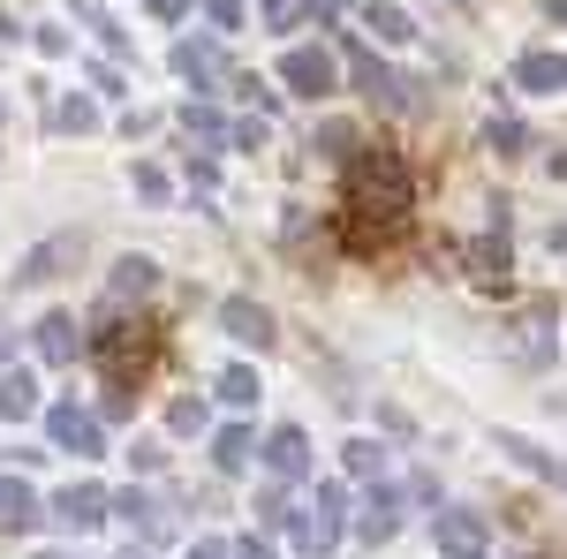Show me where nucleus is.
Here are the masks:
<instances>
[{"mask_svg":"<svg viewBox=\"0 0 567 559\" xmlns=\"http://www.w3.org/2000/svg\"><path fill=\"white\" fill-rule=\"evenodd\" d=\"M152 280H159V272H152V258H122V265H114V302L152 296Z\"/></svg>","mask_w":567,"mask_h":559,"instance_id":"15","label":"nucleus"},{"mask_svg":"<svg viewBox=\"0 0 567 559\" xmlns=\"http://www.w3.org/2000/svg\"><path fill=\"white\" fill-rule=\"evenodd\" d=\"M371 31H379L386 45H409V31H416V23H409L401 8H371Z\"/></svg>","mask_w":567,"mask_h":559,"instance_id":"22","label":"nucleus"},{"mask_svg":"<svg viewBox=\"0 0 567 559\" xmlns=\"http://www.w3.org/2000/svg\"><path fill=\"white\" fill-rule=\"evenodd\" d=\"M432 537H439V552H446V559H477L484 552V521L462 515V507H454V515H439Z\"/></svg>","mask_w":567,"mask_h":559,"instance_id":"6","label":"nucleus"},{"mask_svg":"<svg viewBox=\"0 0 567 559\" xmlns=\"http://www.w3.org/2000/svg\"><path fill=\"white\" fill-rule=\"evenodd\" d=\"M560 53H523V61H515V84L523 91H560Z\"/></svg>","mask_w":567,"mask_h":559,"instance_id":"14","label":"nucleus"},{"mask_svg":"<svg viewBox=\"0 0 567 559\" xmlns=\"http://www.w3.org/2000/svg\"><path fill=\"white\" fill-rule=\"evenodd\" d=\"M341 521H349V491H341V484H318V491H310V515H303V552L318 559L341 537Z\"/></svg>","mask_w":567,"mask_h":559,"instance_id":"3","label":"nucleus"},{"mask_svg":"<svg viewBox=\"0 0 567 559\" xmlns=\"http://www.w3.org/2000/svg\"><path fill=\"white\" fill-rule=\"evenodd\" d=\"M416 219V167L401 152H363L349 159V250L371 258L393 235H409Z\"/></svg>","mask_w":567,"mask_h":559,"instance_id":"1","label":"nucleus"},{"mask_svg":"<svg viewBox=\"0 0 567 559\" xmlns=\"http://www.w3.org/2000/svg\"><path fill=\"white\" fill-rule=\"evenodd\" d=\"M318 152H326V159H349V152H355V130H349V122H326V130H318Z\"/></svg>","mask_w":567,"mask_h":559,"instance_id":"24","label":"nucleus"},{"mask_svg":"<svg viewBox=\"0 0 567 559\" xmlns=\"http://www.w3.org/2000/svg\"><path fill=\"white\" fill-rule=\"evenodd\" d=\"M355 529H363L371 545H386L393 529H401V499H393V491H371V499H363V515H355Z\"/></svg>","mask_w":567,"mask_h":559,"instance_id":"11","label":"nucleus"},{"mask_svg":"<svg viewBox=\"0 0 567 559\" xmlns=\"http://www.w3.org/2000/svg\"><path fill=\"white\" fill-rule=\"evenodd\" d=\"M265 462H272L280 476H303V469H310V438H303V431H272Z\"/></svg>","mask_w":567,"mask_h":559,"instance_id":"13","label":"nucleus"},{"mask_svg":"<svg viewBox=\"0 0 567 559\" xmlns=\"http://www.w3.org/2000/svg\"><path fill=\"white\" fill-rule=\"evenodd\" d=\"M310 15H341V0H303Z\"/></svg>","mask_w":567,"mask_h":559,"instance_id":"32","label":"nucleus"},{"mask_svg":"<svg viewBox=\"0 0 567 559\" xmlns=\"http://www.w3.org/2000/svg\"><path fill=\"white\" fill-rule=\"evenodd\" d=\"M484 144H492V152H523V144H529V130L499 114V122H484Z\"/></svg>","mask_w":567,"mask_h":559,"instance_id":"23","label":"nucleus"},{"mask_svg":"<svg viewBox=\"0 0 567 559\" xmlns=\"http://www.w3.org/2000/svg\"><path fill=\"white\" fill-rule=\"evenodd\" d=\"M136 197L159 205V197H167V167H136Z\"/></svg>","mask_w":567,"mask_h":559,"instance_id":"29","label":"nucleus"},{"mask_svg":"<svg viewBox=\"0 0 567 559\" xmlns=\"http://www.w3.org/2000/svg\"><path fill=\"white\" fill-rule=\"evenodd\" d=\"M219 401H227V408H250V401H258V371H250V363H235V371L219 379Z\"/></svg>","mask_w":567,"mask_h":559,"instance_id":"19","label":"nucleus"},{"mask_svg":"<svg viewBox=\"0 0 567 559\" xmlns=\"http://www.w3.org/2000/svg\"><path fill=\"white\" fill-rule=\"evenodd\" d=\"M349 469L355 476H379V469H386V454H379L371 438H355V446H349Z\"/></svg>","mask_w":567,"mask_h":559,"instance_id":"27","label":"nucleus"},{"mask_svg":"<svg viewBox=\"0 0 567 559\" xmlns=\"http://www.w3.org/2000/svg\"><path fill=\"white\" fill-rule=\"evenodd\" d=\"M189 559H227V552H219V545H197V552H189Z\"/></svg>","mask_w":567,"mask_h":559,"instance_id":"34","label":"nucleus"},{"mask_svg":"<svg viewBox=\"0 0 567 559\" xmlns=\"http://www.w3.org/2000/svg\"><path fill=\"white\" fill-rule=\"evenodd\" d=\"M99 371H106V386L114 393H136L144 386V371L159 363V325L152 318H122V325H99Z\"/></svg>","mask_w":567,"mask_h":559,"instance_id":"2","label":"nucleus"},{"mask_svg":"<svg viewBox=\"0 0 567 559\" xmlns=\"http://www.w3.org/2000/svg\"><path fill=\"white\" fill-rule=\"evenodd\" d=\"M91 122H99V106H91V99H61V130H76V136H84Z\"/></svg>","mask_w":567,"mask_h":559,"instance_id":"26","label":"nucleus"},{"mask_svg":"<svg viewBox=\"0 0 567 559\" xmlns=\"http://www.w3.org/2000/svg\"><path fill=\"white\" fill-rule=\"evenodd\" d=\"M182 8H189V0H152V15H182Z\"/></svg>","mask_w":567,"mask_h":559,"instance_id":"33","label":"nucleus"},{"mask_svg":"<svg viewBox=\"0 0 567 559\" xmlns=\"http://www.w3.org/2000/svg\"><path fill=\"white\" fill-rule=\"evenodd\" d=\"M470 258H477V272H484V280H499V272H507V242H477Z\"/></svg>","mask_w":567,"mask_h":559,"instance_id":"28","label":"nucleus"},{"mask_svg":"<svg viewBox=\"0 0 567 559\" xmlns=\"http://www.w3.org/2000/svg\"><path fill=\"white\" fill-rule=\"evenodd\" d=\"M39 521V499H31V484L23 476H0V529L16 537V529H31Z\"/></svg>","mask_w":567,"mask_h":559,"instance_id":"10","label":"nucleus"},{"mask_svg":"<svg viewBox=\"0 0 567 559\" xmlns=\"http://www.w3.org/2000/svg\"><path fill=\"white\" fill-rule=\"evenodd\" d=\"M219 318H227V333H235V341H250V348H272V318H265L258 302H227Z\"/></svg>","mask_w":567,"mask_h":559,"instance_id":"12","label":"nucleus"},{"mask_svg":"<svg viewBox=\"0 0 567 559\" xmlns=\"http://www.w3.org/2000/svg\"><path fill=\"white\" fill-rule=\"evenodd\" d=\"M39 355H45V363H76V355H84V333H76L69 310H53V318L39 325Z\"/></svg>","mask_w":567,"mask_h":559,"instance_id":"7","label":"nucleus"},{"mask_svg":"<svg viewBox=\"0 0 567 559\" xmlns=\"http://www.w3.org/2000/svg\"><path fill=\"white\" fill-rule=\"evenodd\" d=\"M175 69L189 76V84H213V76H227V61H219L213 39H182V45H175Z\"/></svg>","mask_w":567,"mask_h":559,"instance_id":"9","label":"nucleus"},{"mask_svg":"<svg viewBox=\"0 0 567 559\" xmlns=\"http://www.w3.org/2000/svg\"><path fill=\"white\" fill-rule=\"evenodd\" d=\"M280 76H288V91H303V99H326L333 91V53L326 45H288Z\"/></svg>","mask_w":567,"mask_h":559,"instance_id":"4","label":"nucleus"},{"mask_svg":"<svg viewBox=\"0 0 567 559\" xmlns=\"http://www.w3.org/2000/svg\"><path fill=\"white\" fill-rule=\"evenodd\" d=\"M61 258H69V242H45L39 258H31L23 272H16V288H31V280H53V272H61Z\"/></svg>","mask_w":567,"mask_h":559,"instance_id":"21","label":"nucleus"},{"mask_svg":"<svg viewBox=\"0 0 567 559\" xmlns=\"http://www.w3.org/2000/svg\"><path fill=\"white\" fill-rule=\"evenodd\" d=\"M31 408H39V393H31V379H23V371H8V379H0V416H8V424H23Z\"/></svg>","mask_w":567,"mask_h":559,"instance_id":"17","label":"nucleus"},{"mask_svg":"<svg viewBox=\"0 0 567 559\" xmlns=\"http://www.w3.org/2000/svg\"><path fill=\"white\" fill-rule=\"evenodd\" d=\"M235 559H272V545H265V537H243V545H235Z\"/></svg>","mask_w":567,"mask_h":559,"instance_id":"31","label":"nucleus"},{"mask_svg":"<svg viewBox=\"0 0 567 559\" xmlns=\"http://www.w3.org/2000/svg\"><path fill=\"white\" fill-rule=\"evenodd\" d=\"M53 515L69 521V529H99V521H106V491H99V484H76V491L53 499Z\"/></svg>","mask_w":567,"mask_h":559,"instance_id":"8","label":"nucleus"},{"mask_svg":"<svg viewBox=\"0 0 567 559\" xmlns=\"http://www.w3.org/2000/svg\"><path fill=\"white\" fill-rule=\"evenodd\" d=\"M205 15H213V31H235L243 23V0H205Z\"/></svg>","mask_w":567,"mask_h":559,"instance_id":"30","label":"nucleus"},{"mask_svg":"<svg viewBox=\"0 0 567 559\" xmlns=\"http://www.w3.org/2000/svg\"><path fill=\"white\" fill-rule=\"evenodd\" d=\"M213 446H219V469H250V454H258V438H250L243 424H227Z\"/></svg>","mask_w":567,"mask_h":559,"instance_id":"18","label":"nucleus"},{"mask_svg":"<svg viewBox=\"0 0 567 559\" xmlns=\"http://www.w3.org/2000/svg\"><path fill=\"white\" fill-rule=\"evenodd\" d=\"M167 424H175L182 438H197V431L213 424V408H205V401H175V416H167Z\"/></svg>","mask_w":567,"mask_h":559,"instance_id":"25","label":"nucleus"},{"mask_svg":"<svg viewBox=\"0 0 567 559\" xmlns=\"http://www.w3.org/2000/svg\"><path fill=\"white\" fill-rule=\"evenodd\" d=\"M45 431H53V446H69V454H106V446H99V416L69 408V401L45 416Z\"/></svg>","mask_w":567,"mask_h":559,"instance_id":"5","label":"nucleus"},{"mask_svg":"<svg viewBox=\"0 0 567 559\" xmlns=\"http://www.w3.org/2000/svg\"><path fill=\"white\" fill-rule=\"evenodd\" d=\"M122 515H130L136 529H144V537H152V545H159V537H167V529H175V521L159 515V499H144V491H122Z\"/></svg>","mask_w":567,"mask_h":559,"instance_id":"16","label":"nucleus"},{"mask_svg":"<svg viewBox=\"0 0 567 559\" xmlns=\"http://www.w3.org/2000/svg\"><path fill=\"white\" fill-rule=\"evenodd\" d=\"M182 136H197V144H219V136H227V122H219L213 106H182Z\"/></svg>","mask_w":567,"mask_h":559,"instance_id":"20","label":"nucleus"}]
</instances>
